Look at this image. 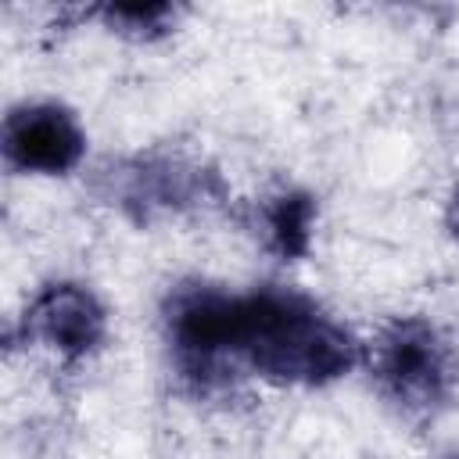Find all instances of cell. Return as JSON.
<instances>
[{
  "label": "cell",
  "instance_id": "6da1fadb",
  "mask_svg": "<svg viewBox=\"0 0 459 459\" xmlns=\"http://www.w3.org/2000/svg\"><path fill=\"white\" fill-rule=\"evenodd\" d=\"M237 362L273 387H330L362 362L359 337L312 294L283 283L237 290Z\"/></svg>",
  "mask_w": 459,
  "mask_h": 459
},
{
  "label": "cell",
  "instance_id": "7a4b0ae2",
  "mask_svg": "<svg viewBox=\"0 0 459 459\" xmlns=\"http://www.w3.org/2000/svg\"><path fill=\"white\" fill-rule=\"evenodd\" d=\"M237 290L208 280H179L161 298V341L169 369L197 402L233 398L244 369L233 348Z\"/></svg>",
  "mask_w": 459,
  "mask_h": 459
},
{
  "label": "cell",
  "instance_id": "3957f363",
  "mask_svg": "<svg viewBox=\"0 0 459 459\" xmlns=\"http://www.w3.org/2000/svg\"><path fill=\"white\" fill-rule=\"evenodd\" d=\"M90 190L100 204L140 230L208 215L230 201L222 172L183 151H136L104 158L90 176Z\"/></svg>",
  "mask_w": 459,
  "mask_h": 459
},
{
  "label": "cell",
  "instance_id": "277c9868",
  "mask_svg": "<svg viewBox=\"0 0 459 459\" xmlns=\"http://www.w3.org/2000/svg\"><path fill=\"white\" fill-rule=\"evenodd\" d=\"M362 362L380 402L405 423H434L459 394V348L430 316H391Z\"/></svg>",
  "mask_w": 459,
  "mask_h": 459
},
{
  "label": "cell",
  "instance_id": "5b68a950",
  "mask_svg": "<svg viewBox=\"0 0 459 459\" xmlns=\"http://www.w3.org/2000/svg\"><path fill=\"white\" fill-rule=\"evenodd\" d=\"M14 337L65 366H75L104 348L108 308L93 287L79 280H50L29 298L18 326H7V341Z\"/></svg>",
  "mask_w": 459,
  "mask_h": 459
},
{
  "label": "cell",
  "instance_id": "8992f818",
  "mask_svg": "<svg viewBox=\"0 0 459 459\" xmlns=\"http://www.w3.org/2000/svg\"><path fill=\"white\" fill-rule=\"evenodd\" d=\"M0 154L18 176H68L86 158V129L57 100H25L4 115Z\"/></svg>",
  "mask_w": 459,
  "mask_h": 459
},
{
  "label": "cell",
  "instance_id": "52a82bcc",
  "mask_svg": "<svg viewBox=\"0 0 459 459\" xmlns=\"http://www.w3.org/2000/svg\"><path fill=\"white\" fill-rule=\"evenodd\" d=\"M316 215H319V204L308 190L280 186L251 208L247 226L269 255H276L280 262H298L312 251Z\"/></svg>",
  "mask_w": 459,
  "mask_h": 459
},
{
  "label": "cell",
  "instance_id": "ba28073f",
  "mask_svg": "<svg viewBox=\"0 0 459 459\" xmlns=\"http://www.w3.org/2000/svg\"><path fill=\"white\" fill-rule=\"evenodd\" d=\"M90 18L100 22V29H108L118 39L129 43H161L179 29V18L186 14L179 4H100L86 11Z\"/></svg>",
  "mask_w": 459,
  "mask_h": 459
},
{
  "label": "cell",
  "instance_id": "9c48e42d",
  "mask_svg": "<svg viewBox=\"0 0 459 459\" xmlns=\"http://www.w3.org/2000/svg\"><path fill=\"white\" fill-rule=\"evenodd\" d=\"M445 230H448L452 244L459 247V186L448 194V204H445Z\"/></svg>",
  "mask_w": 459,
  "mask_h": 459
},
{
  "label": "cell",
  "instance_id": "30bf717a",
  "mask_svg": "<svg viewBox=\"0 0 459 459\" xmlns=\"http://www.w3.org/2000/svg\"><path fill=\"white\" fill-rule=\"evenodd\" d=\"M448 459H459V455H448Z\"/></svg>",
  "mask_w": 459,
  "mask_h": 459
}]
</instances>
